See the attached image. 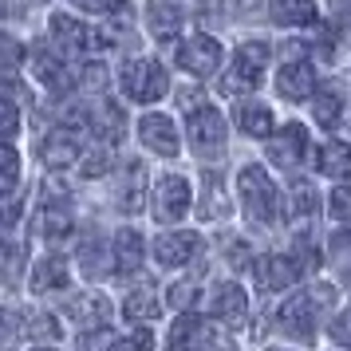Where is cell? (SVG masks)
Masks as SVG:
<instances>
[{"instance_id":"obj_8","label":"cell","mask_w":351,"mask_h":351,"mask_svg":"<svg viewBox=\"0 0 351 351\" xmlns=\"http://www.w3.org/2000/svg\"><path fill=\"white\" fill-rule=\"evenodd\" d=\"M186 209H190V182L178 174H166L154 186V217L166 225H174L186 217Z\"/></svg>"},{"instance_id":"obj_33","label":"cell","mask_w":351,"mask_h":351,"mask_svg":"<svg viewBox=\"0 0 351 351\" xmlns=\"http://www.w3.org/2000/svg\"><path fill=\"white\" fill-rule=\"evenodd\" d=\"M328 261H332V269L351 280V225L348 229H335L332 233V245H328Z\"/></svg>"},{"instance_id":"obj_10","label":"cell","mask_w":351,"mask_h":351,"mask_svg":"<svg viewBox=\"0 0 351 351\" xmlns=\"http://www.w3.org/2000/svg\"><path fill=\"white\" fill-rule=\"evenodd\" d=\"M80 130L75 127H51L44 134V143H40V158L48 162L51 170H60V166H71V162L80 158Z\"/></svg>"},{"instance_id":"obj_30","label":"cell","mask_w":351,"mask_h":351,"mask_svg":"<svg viewBox=\"0 0 351 351\" xmlns=\"http://www.w3.org/2000/svg\"><path fill=\"white\" fill-rule=\"evenodd\" d=\"M316 213H319L316 190H312L308 182H296V186L288 190V217H292V221H312Z\"/></svg>"},{"instance_id":"obj_24","label":"cell","mask_w":351,"mask_h":351,"mask_svg":"<svg viewBox=\"0 0 351 351\" xmlns=\"http://www.w3.org/2000/svg\"><path fill=\"white\" fill-rule=\"evenodd\" d=\"M272 20L285 28H304L316 20V0H272Z\"/></svg>"},{"instance_id":"obj_42","label":"cell","mask_w":351,"mask_h":351,"mask_svg":"<svg viewBox=\"0 0 351 351\" xmlns=\"http://www.w3.org/2000/svg\"><path fill=\"white\" fill-rule=\"evenodd\" d=\"M83 12H99V16H107V12H119L127 0H75Z\"/></svg>"},{"instance_id":"obj_11","label":"cell","mask_w":351,"mask_h":351,"mask_svg":"<svg viewBox=\"0 0 351 351\" xmlns=\"http://www.w3.org/2000/svg\"><path fill=\"white\" fill-rule=\"evenodd\" d=\"M202 256V237L197 233H166L154 241V261L162 269H178V265H190Z\"/></svg>"},{"instance_id":"obj_19","label":"cell","mask_w":351,"mask_h":351,"mask_svg":"<svg viewBox=\"0 0 351 351\" xmlns=\"http://www.w3.org/2000/svg\"><path fill=\"white\" fill-rule=\"evenodd\" d=\"M146 28L154 40H174L182 32V8L174 0H150L146 4Z\"/></svg>"},{"instance_id":"obj_48","label":"cell","mask_w":351,"mask_h":351,"mask_svg":"<svg viewBox=\"0 0 351 351\" xmlns=\"http://www.w3.org/2000/svg\"><path fill=\"white\" fill-rule=\"evenodd\" d=\"M40 4H48V0H40Z\"/></svg>"},{"instance_id":"obj_5","label":"cell","mask_w":351,"mask_h":351,"mask_svg":"<svg viewBox=\"0 0 351 351\" xmlns=\"http://www.w3.org/2000/svg\"><path fill=\"white\" fill-rule=\"evenodd\" d=\"M269 67V44H241L237 56H233V71L225 80V91H245V87H256L261 75Z\"/></svg>"},{"instance_id":"obj_38","label":"cell","mask_w":351,"mask_h":351,"mask_svg":"<svg viewBox=\"0 0 351 351\" xmlns=\"http://www.w3.org/2000/svg\"><path fill=\"white\" fill-rule=\"evenodd\" d=\"M16 178H20V154L8 146V150H4V197H12V190H16Z\"/></svg>"},{"instance_id":"obj_32","label":"cell","mask_w":351,"mask_h":351,"mask_svg":"<svg viewBox=\"0 0 351 351\" xmlns=\"http://www.w3.org/2000/svg\"><path fill=\"white\" fill-rule=\"evenodd\" d=\"M225 213H229V202H225V190L217 186V174H206V197L197 206V217L202 221H217Z\"/></svg>"},{"instance_id":"obj_3","label":"cell","mask_w":351,"mask_h":351,"mask_svg":"<svg viewBox=\"0 0 351 351\" xmlns=\"http://www.w3.org/2000/svg\"><path fill=\"white\" fill-rule=\"evenodd\" d=\"M123 91H127L130 103H158L170 91L166 67L158 60H134V64H127L123 67Z\"/></svg>"},{"instance_id":"obj_39","label":"cell","mask_w":351,"mask_h":351,"mask_svg":"<svg viewBox=\"0 0 351 351\" xmlns=\"http://www.w3.org/2000/svg\"><path fill=\"white\" fill-rule=\"evenodd\" d=\"M319 249H312V241L308 237H300L296 241V265H300V272H308V269H319Z\"/></svg>"},{"instance_id":"obj_29","label":"cell","mask_w":351,"mask_h":351,"mask_svg":"<svg viewBox=\"0 0 351 351\" xmlns=\"http://www.w3.org/2000/svg\"><path fill=\"white\" fill-rule=\"evenodd\" d=\"M202 343V319L193 312H182V319H174L170 328V351H197Z\"/></svg>"},{"instance_id":"obj_6","label":"cell","mask_w":351,"mask_h":351,"mask_svg":"<svg viewBox=\"0 0 351 351\" xmlns=\"http://www.w3.org/2000/svg\"><path fill=\"white\" fill-rule=\"evenodd\" d=\"M71 233V197L56 182L44 186V206H40V237L60 241Z\"/></svg>"},{"instance_id":"obj_17","label":"cell","mask_w":351,"mask_h":351,"mask_svg":"<svg viewBox=\"0 0 351 351\" xmlns=\"http://www.w3.org/2000/svg\"><path fill=\"white\" fill-rule=\"evenodd\" d=\"M87 127L95 130L103 143H119V138H123V130H127L123 107H119L114 99H103V95H99L95 103H91V111H87Z\"/></svg>"},{"instance_id":"obj_9","label":"cell","mask_w":351,"mask_h":351,"mask_svg":"<svg viewBox=\"0 0 351 351\" xmlns=\"http://www.w3.org/2000/svg\"><path fill=\"white\" fill-rule=\"evenodd\" d=\"M280 328H285L292 339H316V300L308 292H296L280 304Z\"/></svg>"},{"instance_id":"obj_46","label":"cell","mask_w":351,"mask_h":351,"mask_svg":"<svg viewBox=\"0 0 351 351\" xmlns=\"http://www.w3.org/2000/svg\"><path fill=\"white\" fill-rule=\"evenodd\" d=\"M197 351H233V348H229V343H221L217 335H209V339H202V343H197Z\"/></svg>"},{"instance_id":"obj_25","label":"cell","mask_w":351,"mask_h":351,"mask_svg":"<svg viewBox=\"0 0 351 351\" xmlns=\"http://www.w3.org/2000/svg\"><path fill=\"white\" fill-rule=\"evenodd\" d=\"M237 127L249 134V138H269L272 130V111L269 107H261V103H237Z\"/></svg>"},{"instance_id":"obj_4","label":"cell","mask_w":351,"mask_h":351,"mask_svg":"<svg viewBox=\"0 0 351 351\" xmlns=\"http://www.w3.org/2000/svg\"><path fill=\"white\" fill-rule=\"evenodd\" d=\"M48 32H51V40H56L67 56H91V51L103 48V36H99L95 28L80 24L75 16H64V12H56V16H51Z\"/></svg>"},{"instance_id":"obj_34","label":"cell","mask_w":351,"mask_h":351,"mask_svg":"<svg viewBox=\"0 0 351 351\" xmlns=\"http://www.w3.org/2000/svg\"><path fill=\"white\" fill-rule=\"evenodd\" d=\"M107 170H111V154H107V146H95V150L83 154V166H80L83 178H103Z\"/></svg>"},{"instance_id":"obj_2","label":"cell","mask_w":351,"mask_h":351,"mask_svg":"<svg viewBox=\"0 0 351 351\" xmlns=\"http://www.w3.org/2000/svg\"><path fill=\"white\" fill-rule=\"evenodd\" d=\"M186 130H190V146L202 158H213L225 150V119L217 107L202 103V95L186 103Z\"/></svg>"},{"instance_id":"obj_44","label":"cell","mask_w":351,"mask_h":351,"mask_svg":"<svg viewBox=\"0 0 351 351\" xmlns=\"http://www.w3.org/2000/svg\"><path fill=\"white\" fill-rule=\"evenodd\" d=\"M229 265H233V269H253L256 261H249V249H245V245H233V249H229Z\"/></svg>"},{"instance_id":"obj_26","label":"cell","mask_w":351,"mask_h":351,"mask_svg":"<svg viewBox=\"0 0 351 351\" xmlns=\"http://www.w3.org/2000/svg\"><path fill=\"white\" fill-rule=\"evenodd\" d=\"M138 265H143V237H138V229H123L114 237V269L134 272Z\"/></svg>"},{"instance_id":"obj_18","label":"cell","mask_w":351,"mask_h":351,"mask_svg":"<svg viewBox=\"0 0 351 351\" xmlns=\"http://www.w3.org/2000/svg\"><path fill=\"white\" fill-rule=\"evenodd\" d=\"M67 316L75 324H83V328H103L111 319V304H107L103 292H75L67 300Z\"/></svg>"},{"instance_id":"obj_27","label":"cell","mask_w":351,"mask_h":351,"mask_svg":"<svg viewBox=\"0 0 351 351\" xmlns=\"http://www.w3.org/2000/svg\"><path fill=\"white\" fill-rule=\"evenodd\" d=\"M319 170L335 182H351V146L348 143H328L319 150Z\"/></svg>"},{"instance_id":"obj_15","label":"cell","mask_w":351,"mask_h":351,"mask_svg":"<svg viewBox=\"0 0 351 351\" xmlns=\"http://www.w3.org/2000/svg\"><path fill=\"white\" fill-rule=\"evenodd\" d=\"M256 280H261V288H269V292H285L296 276H300V265L292 261V256H280V253H269V256H256Z\"/></svg>"},{"instance_id":"obj_36","label":"cell","mask_w":351,"mask_h":351,"mask_svg":"<svg viewBox=\"0 0 351 351\" xmlns=\"http://www.w3.org/2000/svg\"><path fill=\"white\" fill-rule=\"evenodd\" d=\"M328 209H332V217H335V221H351V186H339V190L332 193Z\"/></svg>"},{"instance_id":"obj_47","label":"cell","mask_w":351,"mask_h":351,"mask_svg":"<svg viewBox=\"0 0 351 351\" xmlns=\"http://www.w3.org/2000/svg\"><path fill=\"white\" fill-rule=\"evenodd\" d=\"M32 351H51V348H32Z\"/></svg>"},{"instance_id":"obj_37","label":"cell","mask_w":351,"mask_h":351,"mask_svg":"<svg viewBox=\"0 0 351 351\" xmlns=\"http://www.w3.org/2000/svg\"><path fill=\"white\" fill-rule=\"evenodd\" d=\"M328 335H332L339 348H348V351H351V312H339V316L328 324Z\"/></svg>"},{"instance_id":"obj_22","label":"cell","mask_w":351,"mask_h":351,"mask_svg":"<svg viewBox=\"0 0 351 351\" xmlns=\"http://www.w3.org/2000/svg\"><path fill=\"white\" fill-rule=\"evenodd\" d=\"M56 288H67V261L64 256H40L32 269V292H56Z\"/></svg>"},{"instance_id":"obj_14","label":"cell","mask_w":351,"mask_h":351,"mask_svg":"<svg viewBox=\"0 0 351 351\" xmlns=\"http://www.w3.org/2000/svg\"><path fill=\"white\" fill-rule=\"evenodd\" d=\"M308 130L300 127V123H288L276 138H269V158L276 162V166H300L304 158H308Z\"/></svg>"},{"instance_id":"obj_13","label":"cell","mask_w":351,"mask_h":351,"mask_svg":"<svg viewBox=\"0 0 351 351\" xmlns=\"http://www.w3.org/2000/svg\"><path fill=\"white\" fill-rule=\"evenodd\" d=\"M213 316H217V324L241 332V328L249 324V296H245V288L241 285H221L217 288V292H213Z\"/></svg>"},{"instance_id":"obj_20","label":"cell","mask_w":351,"mask_h":351,"mask_svg":"<svg viewBox=\"0 0 351 351\" xmlns=\"http://www.w3.org/2000/svg\"><path fill=\"white\" fill-rule=\"evenodd\" d=\"M32 75H36L40 83H48L56 95L71 91V75H67L64 60H56L48 48H36V51H32Z\"/></svg>"},{"instance_id":"obj_31","label":"cell","mask_w":351,"mask_h":351,"mask_svg":"<svg viewBox=\"0 0 351 351\" xmlns=\"http://www.w3.org/2000/svg\"><path fill=\"white\" fill-rule=\"evenodd\" d=\"M193 12L206 28H217V24H229V20L241 16V0H202Z\"/></svg>"},{"instance_id":"obj_16","label":"cell","mask_w":351,"mask_h":351,"mask_svg":"<svg viewBox=\"0 0 351 351\" xmlns=\"http://www.w3.org/2000/svg\"><path fill=\"white\" fill-rule=\"evenodd\" d=\"M276 91H280L288 103H304V99H312L316 95V71H312V64H304V60L285 64L280 67V75H276Z\"/></svg>"},{"instance_id":"obj_7","label":"cell","mask_w":351,"mask_h":351,"mask_svg":"<svg viewBox=\"0 0 351 351\" xmlns=\"http://www.w3.org/2000/svg\"><path fill=\"white\" fill-rule=\"evenodd\" d=\"M178 64L190 71L193 80H209L217 67H221V44L213 36H190L182 48H178Z\"/></svg>"},{"instance_id":"obj_21","label":"cell","mask_w":351,"mask_h":351,"mask_svg":"<svg viewBox=\"0 0 351 351\" xmlns=\"http://www.w3.org/2000/svg\"><path fill=\"white\" fill-rule=\"evenodd\" d=\"M343 107H348V99H343V83H324V87H316L312 111H316V123L324 130H332L335 123H339Z\"/></svg>"},{"instance_id":"obj_40","label":"cell","mask_w":351,"mask_h":351,"mask_svg":"<svg viewBox=\"0 0 351 351\" xmlns=\"http://www.w3.org/2000/svg\"><path fill=\"white\" fill-rule=\"evenodd\" d=\"M24 332L28 335H44V339H51V335H60V324L51 316H32L28 324H24Z\"/></svg>"},{"instance_id":"obj_23","label":"cell","mask_w":351,"mask_h":351,"mask_svg":"<svg viewBox=\"0 0 351 351\" xmlns=\"http://www.w3.org/2000/svg\"><path fill=\"white\" fill-rule=\"evenodd\" d=\"M143 182H146V166L127 158V174H123V186H119V209H127V213L143 209Z\"/></svg>"},{"instance_id":"obj_41","label":"cell","mask_w":351,"mask_h":351,"mask_svg":"<svg viewBox=\"0 0 351 351\" xmlns=\"http://www.w3.org/2000/svg\"><path fill=\"white\" fill-rule=\"evenodd\" d=\"M193 300H197V288L186 285V280L170 288V304H174V308H182V312H186V308H193Z\"/></svg>"},{"instance_id":"obj_1","label":"cell","mask_w":351,"mask_h":351,"mask_svg":"<svg viewBox=\"0 0 351 351\" xmlns=\"http://www.w3.org/2000/svg\"><path fill=\"white\" fill-rule=\"evenodd\" d=\"M237 193H241V206L249 213V221L272 225L280 217V193L272 186V178L265 174V166H245L237 174Z\"/></svg>"},{"instance_id":"obj_12","label":"cell","mask_w":351,"mask_h":351,"mask_svg":"<svg viewBox=\"0 0 351 351\" xmlns=\"http://www.w3.org/2000/svg\"><path fill=\"white\" fill-rule=\"evenodd\" d=\"M138 138H143L146 150H154V154H162V158H174L178 146H182L170 114H146L143 123H138Z\"/></svg>"},{"instance_id":"obj_28","label":"cell","mask_w":351,"mask_h":351,"mask_svg":"<svg viewBox=\"0 0 351 351\" xmlns=\"http://www.w3.org/2000/svg\"><path fill=\"white\" fill-rule=\"evenodd\" d=\"M123 312H127V319H138V324H150V319H158V292L150 285L134 288L127 296V304H123Z\"/></svg>"},{"instance_id":"obj_43","label":"cell","mask_w":351,"mask_h":351,"mask_svg":"<svg viewBox=\"0 0 351 351\" xmlns=\"http://www.w3.org/2000/svg\"><path fill=\"white\" fill-rule=\"evenodd\" d=\"M16 130H20L16 99H8V103H4V134H8V138H16Z\"/></svg>"},{"instance_id":"obj_45","label":"cell","mask_w":351,"mask_h":351,"mask_svg":"<svg viewBox=\"0 0 351 351\" xmlns=\"http://www.w3.org/2000/svg\"><path fill=\"white\" fill-rule=\"evenodd\" d=\"M103 80H107V75H103V64H87L83 83H87V87H103Z\"/></svg>"},{"instance_id":"obj_35","label":"cell","mask_w":351,"mask_h":351,"mask_svg":"<svg viewBox=\"0 0 351 351\" xmlns=\"http://www.w3.org/2000/svg\"><path fill=\"white\" fill-rule=\"evenodd\" d=\"M150 348H154V335L146 332V328H138V332H130L111 343V351H150Z\"/></svg>"}]
</instances>
